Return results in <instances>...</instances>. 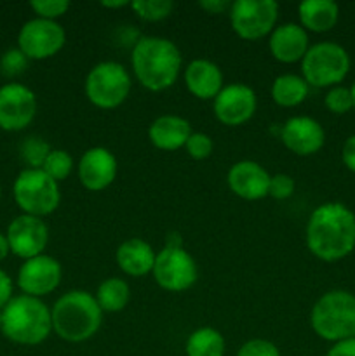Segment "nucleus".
<instances>
[{"label": "nucleus", "mask_w": 355, "mask_h": 356, "mask_svg": "<svg viewBox=\"0 0 355 356\" xmlns=\"http://www.w3.org/2000/svg\"><path fill=\"white\" fill-rule=\"evenodd\" d=\"M305 242L310 254L326 263L345 259L355 250V214L341 202L313 209L306 221Z\"/></svg>", "instance_id": "f257e3e1"}, {"label": "nucleus", "mask_w": 355, "mask_h": 356, "mask_svg": "<svg viewBox=\"0 0 355 356\" xmlns=\"http://www.w3.org/2000/svg\"><path fill=\"white\" fill-rule=\"evenodd\" d=\"M131 66L139 86L152 92H162L180 79L183 56L169 38L143 35L131 49Z\"/></svg>", "instance_id": "f03ea898"}, {"label": "nucleus", "mask_w": 355, "mask_h": 356, "mask_svg": "<svg viewBox=\"0 0 355 356\" xmlns=\"http://www.w3.org/2000/svg\"><path fill=\"white\" fill-rule=\"evenodd\" d=\"M52 332L66 343L93 339L103 323V312L94 294L80 289L65 292L51 308Z\"/></svg>", "instance_id": "7ed1b4c3"}, {"label": "nucleus", "mask_w": 355, "mask_h": 356, "mask_svg": "<svg viewBox=\"0 0 355 356\" xmlns=\"http://www.w3.org/2000/svg\"><path fill=\"white\" fill-rule=\"evenodd\" d=\"M52 332L51 308L42 299L14 296L2 309V334L14 344L38 346Z\"/></svg>", "instance_id": "20e7f679"}, {"label": "nucleus", "mask_w": 355, "mask_h": 356, "mask_svg": "<svg viewBox=\"0 0 355 356\" xmlns=\"http://www.w3.org/2000/svg\"><path fill=\"white\" fill-rule=\"evenodd\" d=\"M310 327L333 344L355 337V296L341 289L320 296L310 312Z\"/></svg>", "instance_id": "39448f33"}, {"label": "nucleus", "mask_w": 355, "mask_h": 356, "mask_svg": "<svg viewBox=\"0 0 355 356\" xmlns=\"http://www.w3.org/2000/svg\"><path fill=\"white\" fill-rule=\"evenodd\" d=\"M350 66V54L343 45L331 40L317 42L301 59V76L310 87L331 89L343 82Z\"/></svg>", "instance_id": "423d86ee"}, {"label": "nucleus", "mask_w": 355, "mask_h": 356, "mask_svg": "<svg viewBox=\"0 0 355 356\" xmlns=\"http://www.w3.org/2000/svg\"><path fill=\"white\" fill-rule=\"evenodd\" d=\"M131 89V73L117 61H101L94 65L84 82L87 101L100 110H115L124 104Z\"/></svg>", "instance_id": "0eeeda50"}, {"label": "nucleus", "mask_w": 355, "mask_h": 356, "mask_svg": "<svg viewBox=\"0 0 355 356\" xmlns=\"http://www.w3.org/2000/svg\"><path fill=\"white\" fill-rule=\"evenodd\" d=\"M14 202L23 214L45 218L61 204L59 183L47 176L42 169H23L13 184Z\"/></svg>", "instance_id": "6e6552de"}, {"label": "nucleus", "mask_w": 355, "mask_h": 356, "mask_svg": "<svg viewBox=\"0 0 355 356\" xmlns=\"http://www.w3.org/2000/svg\"><path fill=\"white\" fill-rule=\"evenodd\" d=\"M228 17L237 37L247 42L260 40L277 26L278 3L275 0H235Z\"/></svg>", "instance_id": "1a4fd4ad"}, {"label": "nucleus", "mask_w": 355, "mask_h": 356, "mask_svg": "<svg viewBox=\"0 0 355 356\" xmlns=\"http://www.w3.org/2000/svg\"><path fill=\"white\" fill-rule=\"evenodd\" d=\"M152 275L164 291L184 292L197 282L198 268L183 245H164V249L157 252Z\"/></svg>", "instance_id": "9d476101"}, {"label": "nucleus", "mask_w": 355, "mask_h": 356, "mask_svg": "<svg viewBox=\"0 0 355 356\" xmlns=\"http://www.w3.org/2000/svg\"><path fill=\"white\" fill-rule=\"evenodd\" d=\"M66 31L58 21L33 17L21 26L17 33V49L30 61H44L63 51Z\"/></svg>", "instance_id": "9b49d317"}, {"label": "nucleus", "mask_w": 355, "mask_h": 356, "mask_svg": "<svg viewBox=\"0 0 355 356\" xmlns=\"http://www.w3.org/2000/svg\"><path fill=\"white\" fill-rule=\"evenodd\" d=\"M37 96L30 87L10 82L0 87V129L19 132L33 122L37 115Z\"/></svg>", "instance_id": "f8f14e48"}, {"label": "nucleus", "mask_w": 355, "mask_h": 356, "mask_svg": "<svg viewBox=\"0 0 355 356\" xmlns=\"http://www.w3.org/2000/svg\"><path fill=\"white\" fill-rule=\"evenodd\" d=\"M258 110L256 92L246 83H228L212 99L216 120L226 127H239L249 122Z\"/></svg>", "instance_id": "ddd939ff"}, {"label": "nucleus", "mask_w": 355, "mask_h": 356, "mask_svg": "<svg viewBox=\"0 0 355 356\" xmlns=\"http://www.w3.org/2000/svg\"><path fill=\"white\" fill-rule=\"evenodd\" d=\"M63 268L58 259L47 254L26 259L17 271V287L24 296L44 298L59 287Z\"/></svg>", "instance_id": "4468645a"}, {"label": "nucleus", "mask_w": 355, "mask_h": 356, "mask_svg": "<svg viewBox=\"0 0 355 356\" xmlns=\"http://www.w3.org/2000/svg\"><path fill=\"white\" fill-rule=\"evenodd\" d=\"M6 236L10 252L26 261L44 254L49 243V228L42 218L21 214L10 221Z\"/></svg>", "instance_id": "2eb2a0df"}, {"label": "nucleus", "mask_w": 355, "mask_h": 356, "mask_svg": "<svg viewBox=\"0 0 355 356\" xmlns=\"http://www.w3.org/2000/svg\"><path fill=\"white\" fill-rule=\"evenodd\" d=\"M282 145L298 156H312L322 149L326 131L319 120L306 115L287 118L278 131Z\"/></svg>", "instance_id": "dca6fc26"}, {"label": "nucleus", "mask_w": 355, "mask_h": 356, "mask_svg": "<svg viewBox=\"0 0 355 356\" xmlns=\"http://www.w3.org/2000/svg\"><path fill=\"white\" fill-rule=\"evenodd\" d=\"M80 184L89 191H103L113 184L118 174V162L104 146L86 149L77 163Z\"/></svg>", "instance_id": "f3484780"}, {"label": "nucleus", "mask_w": 355, "mask_h": 356, "mask_svg": "<svg viewBox=\"0 0 355 356\" xmlns=\"http://www.w3.org/2000/svg\"><path fill=\"white\" fill-rule=\"evenodd\" d=\"M271 174L254 160L235 162L226 172V184L230 191L247 202H256L268 197Z\"/></svg>", "instance_id": "a211bd4d"}, {"label": "nucleus", "mask_w": 355, "mask_h": 356, "mask_svg": "<svg viewBox=\"0 0 355 356\" xmlns=\"http://www.w3.org/2000/svg\"><path fill=\"white\" fill-rule=\"evenodd\" d=\"M310 49L308 31L299 23H284L268 35V51L271 58L284 65L301 63Z\"/></svg>", "instance_id": "6ab92c4d"}, {"label": "nucleus", "mask_w": 355, "mask_h": 356, "mask_svg": "<svg viewBox=\"0 0 355 356\" xmlns=\"http://www.w3.org/2000/svg\"><path fill=\"white\" fill-rule=\"evenodd\" d=\"M183 80L188 92L202 101H212L225 87L221 68L214 61L204 58L188 63L183 72Z\"/></svg>", "instance_id": "aec40b11"}, {"label": "nucleus", "mask_w": 355, "mask_h": 356, "mask_svg": "<svg viewBox=\"0 0 355 356\" xmlns=\"http://www.w3.org/2000/svg\"><path fill=\"white\" fill-rule=\"evenodd\" d=\"M191 124L180 115H160L148 127V139L157 149L176 152L191 136Z\"/></svg>", "instance_id": "412c9836"}, {"label": "nucleus", "mask_w": 355, "mask_h": 356, "mask_svg": "<svg viewBox=\"0 0 355 356\" xmlns=\"http://www.w3.org/2000/svg\"><path fill=\"white\" fill-rule=\"evenodd\" d=\"M157 252L146 240L143 238H129L117 247L115 261L120 268L122 273L129 277H146L152 273L153 264H155Z\"/></svg>", "instance_id": "4be33fe9"}, {"label": "nucleus", "mask_w": 355, "mask_h": 356, "mask_svg": "<svg viewBox=\"0 0 355 356\" xmlns=\"http://www.w3.org/2000/svg\"><path fill=\"white\" fill-rule=\"evenodd\" d=\"M299 24L312 33H326L340 19V6L334 0H305L298 6Z\"/></svg>", "instance_id": "5701e85b"}, {"label": "nucleus", "mask_w": 355, "mask_h": 356, "mask_svg": "<svg viewBox=\"0 0 355 356\" xmlns=\"http://www.w3.org/2000/svg\"><path fill=\"white\" fill-rule=\"evenodd\" d=\"M310 86L301 75L282 73L274 80L270 96L275 104L282 108H296L308 97Z\"/></svg>", "instance_id": "b1692460"}, {"label": "nucleus", "mask_w": 355, "mask_h": 356, "mask_svg": "<svg viewBox=\"0 0 355 356\" xmlns=\"http://www.w3.org/2000/svg\"><path fill=\"white\" fill-rule=\"evenodd\" d=\"M226 343L214 327H200L188 336L184 344L187 356H225Z\"/></svg>", "instance_id": "393cba45"}, {"label": "nucleus", "mask_w": 355, "mask_h": 356, "mask_svg": "<svg viewBox=\"0 0 355 356\" xmlns=\"http://www.w3.org/2000/svg\"><path fill=\"white\" fill-rule=\"evenodd\" d=\"M94 298L103 313H118L127 306L129 299H131V289L125 280L111 277L101 282Z\"/></svg>", "instance_id": "a878e982"}, {"label": "nucleus", "mask_w": 355, "mask_h": 356, "mask_svg": "<svg viewBox=\"0 0 355 356\" xmlns=\"http://www.w3.org/2000/svg\"><path fill=\"white\" fill-rule=\"evenodd\" d=\"M129 7L134 10L139 19L159 23L171 16V13L174 10V2L171 0H132Z\"/></svg>", "instance_id": "bb28decb"}, {"label": "nucleus", "mask_w": 355, "mask_h": 356, "mask_svg": "<svg viewBox=\"0 0 355 356\" xmlns=\"http://www.w3.org/2000/svg\"><path fill=\"white\" fill-rule=\"evenodd\" d=\"M51 146L47 141H44L38 136H30L24 139L19 146V155L21 160L26 163V169H42L45 159L51 153Z\"/></svg>", "instance_id": "cd10ccee"}, {"label": "nucleus", "mask_w": 355, "mask_h": 356, "mask_svg": "<svg viewBox=\"0 0 355 356\" xmlns=\"http://www.w3.org/2000/svg\"><path fill=\"white\" fill-rule=\"evenodd\" d=\"M73 167H75V162H73L72 155H70L66 149L52 148L49 156L45 159L44 165H42V170H44L51 179L59 183V181H65L66 177L72 174Z\"/></svg>", "instance_id": "c85d7f7f"}, {"label": "nucleus", "mask_w": 355, "mask_h": 356, "mask_svg": "<svg viewBox=\"0 0 355 356\" xmlns=\"http://www.w3.org/2000/svg\"><path fill=\"white\" fill-rule=\"evenodd\" d=\"M324 104H326L327 110L334 115H345L350 110H354L350 87L336 86L327 89L326 96H324Z\"/></svg>", "instance_id": "c756f323"}, {"label": "nucleus", "mask_w": 355, "mask_h": 356, "mask_svg": "<svg viewBox=\"0 0 355 356\" xmlns=\"http://www.w3.org/2000/svg\"><path fill=\"white\" fill-rule=\"evenodd\" d=\"M30 7L37 14V17L58 21L59 17L68 13L70 2L68 0H33L30 2Z\"/></svg>", "instance_id": "7c9ffc66"}, {"label": "nucleus", "mask_w": 355, "mask_h": 356, "mask_svg": "<svg viewBox=\"0 0 355 356\" xmlns=\"http://www.w3.org/2000/svg\"><path fill=\"white\" fill-rule=\"evenodd\" d=\"M184 149H187L190 159L205 160L212 155L214 143H212L211 136H207L205 132H191L187 145H184Z\"/></svg>", "instance_id": "2f4dec72"}, {"label": "nucleus", "mask_w": 355, "mask_h": 356, "mask_svg": "<svg viewBox=\"0 0 355 356\" xmlns=\"http://www.w3.org/2000/svg\"><path fill=\"white\" fill-rule=\"evenodd\" d=\"M28 61H30V59H28L19 49H9V51L3 52V56L0 58V72L6 76L21 75V73L28 68Z\"/></svg>", "instance_id": "473e14b6"}, {"label": "nucleus", "mask_w": 355, "mask_h": 356, "mask_svg": "<svg viewBox=\"0 0 355 356\" xmlns=\"http://www.w3.org/2000/svg\"><path fill=\"white\" fill-rule=\"evenodd\" d=\"M237 356H281L277 344L268 339H249L239 348Z\"/></svg>", "instance_id": "72a5a7b5"}, {"label": "nucleus", "mask_w": 355, "mask_h": 356, "mask_svg": "<svg viewBox=\"0 0 355 356\" xmlns=\"http://www.w3.org/2000/svg\"><path fill=\"white\" fill-rule=\"evenodd\" d=\"M296 190L294 179L289 174H275L270 179V188H268V197L275 200H287L292 197Z\"/></svg>", "instance_id": "f704fd0d"}, {"label": "nucleus", "mask_w": 355, "mask_h": 356, "mask_svg": "<svg viewBox=\"0 0 355 356\" xmlns=\"http://www.w3.org/2000/svg\"><path fill=\"white\" fill-rule=\"evenodd\" d=\"M341 162L350 172L355 174V134L348 136L341 148Z\"/></svg>", "instance_id": "c9c22d12"}, {"label": "nucleus", "mask_w": 355, "mask_h": 356, "mask_svg": "<svg viewBox=\"0 0 355 356\" xmlns=\"http://www.w3.org/2000/svg\"><path fill=\"white\" fill-rule=\"evenodd\" d=\"M198 7L207 14H211V16H214V14L230 13L232 2H228V0H200Z\"/></svg>", "instance_id": "e433bc0d"}, {"label": "nucleus", "mask_w": 355, "mask_h": 356, "mask_svg": "<svg viewBox=\"0 0 355 356\" xmlns=\"http://www.w3.org/2000/svg\"><path fill=\"white\" fill-rule=\"evenodd\" d=\"M13 291H14L13 280H10V277L6 273V271L0 270V309H3V306L14 298Z\"/></svg>", "instance_id": "4c0bfd02"}, {"label": "nucleus", "mask_w": 355, "mask_h": 356, "mask_svg": "<svg viewBox=\"0 0 355 356\" xmlns=\"http://www.w3.org/2000/svg\"><path fill=\"white\" fill-rule=\"evenodd\" d=\"M326 356H355V337L340 341V343H334L333 346L327 350Z\"/></svg>", "instance_id": "58836bf2"}, {"label": "nucleus", "mask_w": 355, "mask_h": 356, "mask_svg": "<svg viewBox=\"0 0 355 356\" xmlns=\"http://www.w3.org/2000/svg\"><path fill=\"white\" fill-rule=\"evenodd\" d=\"M9 254H10V247H9V242H7V236L3 235V233H0V261L6 259Z\"/></svg>", "instance_id": "ea45409f"}, {"label": "nucleus", "mask_w": 355, "mask_h": 356, "mask_svg": "<svg viewBox=\"0 0 355 356\" xmlns=\"http://www.w3.org/2000/svg\"><path fill=\"white\" fill-rule=\"evenodd\" d=\"M101 6H103L104 9H122V7L131 6V2H127V0H115V2L108 0V2H101Z\"/></svg>", "instance_id": "a19ab883"}, {"label": "nucleus", "mask_w": 355, "mask_h": 356, "mask_svg": "<svg viewBox=\"0 0 355 356\" xmlns=\"http://www.w3.org/2000/svg\"><path fill=\"white\" fill-rule=\"evenodd\" d=\"M350 92H352V101H354V110H355V82L352 83V87H350Z\"/></svg>", "instance_id": "79ce46f5"}, {"label": "nucleus", "mask_w": 355, "mask_h": 356, "mask_svg": "<svg viewBox=\"0 0 355 356\" xmlns=\"http://www.w3.org/2000/svg\"><path fill=\"white\" fill-rule=\"evenodd\" d=\"M0 332H2V309H0Z\"/></svg>", "instance_id": "37998d69"}, {"label": "nucleus", "mask_w": 355, "mask_h": 356, "mask_svg": "<svg viewBox=\"0 0 355 356\" xmlns=\"http://www.w3.org/2000/svg\"><path fill=\"white\" fill-rule=\"evenodd\" d=\"M0 197H2V188H0Z\"/></svg>", "instance_id": "c03bdc74"}]
</instances>
